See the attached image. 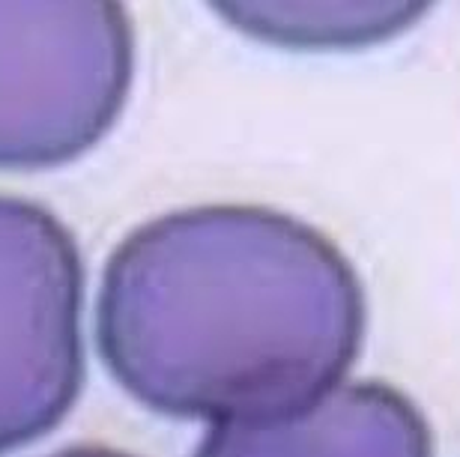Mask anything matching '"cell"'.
Instances as JSON below:
<instances>
[{"instance_id": "8992f818", "label": "cell", "mask_w": 460, "mask_h": 457, "mask_svg": "<svg viewBox=\"0 0 460 457\" xmlns=\"http://www.w3.org/2000/svg\"><path fill=\"white\" fill-rule=\"evenodd\" d=\"M49 457H132V454L117 452V449H105V445H75V449H66V452H58V454H49Z\"/></svg>"}, {"instance_id": "277c9868", "label": "cell", "mask_w": 460, "mask_h": 457, "mask_svg": "<svg viewBox=\"0 0 460 457\" xmlns=\"http://www.w3.org/2000/svg\"><path fill=\"white\" fill-rule=\"evenodd\" d=\"M195 457H434V436L403 391L362 380L281 416L209 425Z\"/></svg>"}, {"instance_id": "5b68a950", "label": "cell", "mask_w": 460, "mask_h": 457, "mask_svg": "<svg viewBox=\"0 0 460 457\" xmlns=\"http://www.w3.org/2000/svg\"><path fill=\"white\" fill-rule=\"evenodd\" d=\"M239 33L288 51H356L407 33L428 4H216Z\"/></svg>"}, {"instance_id": "6da1fadb", "label": "cell", "mask_w": 460, "mask_h": 457, "mask_svg": "<svg viewBox=\"0 0 460 457\" xmlns=\"http://www.w3.org/2000/svg\"><path fill=\"white\" fill-rule=\"evenodd\" d=\"M353 263L270 207L173 209L105 263L96 344L137 404L209 425L281 416L344 382L365 344Z\"/></svg>"}, {"instance_id": "3957f363", "label": "cell", "mask_w": 460, "mask_h": 457, "mask_svg": "<svg viewBox=\"0 0 460 457\" xmlns=\"http://www.w3.org/2000/svg\"><path fill=\"white\" fill-rule=\"evenodd\" d=\"M84 267L51 209L0 195V454L51 434L84 382Z\"/></svg>"}, {"instance_id": "7a4b0ae2", "label": "cell", "mask_w": 460, "mask_h": 457, "mask_svg": "<svg viewBox=\"0 0 460 457\" xmlns=\"http://www.w3.org/2000/svg\"><path fill=\"white\" fill-rule=\"evenodd\" d=\"M135 31L114 0L0 4V171L60 168L123 114Z\"/></svg>"}]
</instances>
